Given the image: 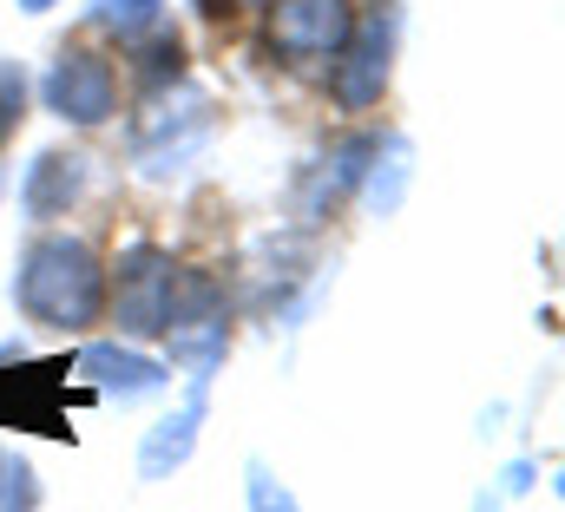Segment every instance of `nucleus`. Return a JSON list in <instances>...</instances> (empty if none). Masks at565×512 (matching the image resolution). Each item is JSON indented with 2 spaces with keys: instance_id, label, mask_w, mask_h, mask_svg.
<instances>
[{
  "instance_id": "3",
  "label": "nucleus",
  "mask_w": 565,
  "mask_h": 512,
  "mask_svg": "<svg viewBox=\"0 0 565 512\" xmlns=\"http://www.w3.org/2000/svg\"><path fill=\"white\" fill-rule=\"evenodd\" d=\"M395 40H402V7L395 0H375L369 13L349 20V40L335 46V106L342 113H369L382 93H388V73H395Z\"/></svg>"
},
{
  "instance_id": "15",
  "label": "nucleus",
  "mask_w": 565,
  "mask_h": 512,
  "mask_svg": "<svg viewBox=\"0 0 565 512\" xmlns=\"http://www.w3.org/2000/svg\"><path fill=\"white\" fill-rule=\"evenodd\" d=\"M20 99H26V73L0 66V138H13V126H20Z\"/></svg>"
},
{
  "instance_id": "18",
  "label": "nucleus",
  "mask_w": 565,
  "mask_h": 512,
  "mask_svg": "<svg viewBox=\"0 0 565 512\" xmlns=\"http://www.w3.org/2000/svg\"><path fill=\"white\" fill-rule=\"evenodd\" d=\"M20 7H26V13H46V7H60V0H20Z\"/></svg>"
},
{
  "instance_id": "10",
  "label": "nucleus",
  "mask_w": 565,
  "mask_h": 512,
  "mask_svg": "<svg viewBox=\"0 0 565 512\" xmlns=\"http://www.w3.org/2000/svg\"><path fill=\"white\" fill-rule=\"evenodd\" d=\"M86 158L79 151H40L33 164H26V178H20V211L33 217V224H53V217H66L79 198H86Z\"/></svg>"
},
{
  "instance_id": "7",
  "label": "nucleus",
  "mask_w": 565,
  "mask_h": 512,
  "mask_svg": "<svg viewBox=\"0 0 565 512\" xmlns=\"http://www.w3.org/2000/svg\"><path fill=\"white\" fill-rule=\"evenodd\" d=\"M204 407H211V375H191V394L178 414H164L151 434L139 440V480H171L191 454H198V427H204Z\"/></svg>"
},
{
  "instance_id": "2",
  "label": "nucleus",
  "mask_w": 565,
  "mask_h": 512,
  "mask_svg": "<svg viewBox=\"0 0 565 512\" xmlns=\"http://www.w3.org/2000/svg\"><path fill=\"white\" fill-rule=\"evenodd\" d=\"M211 131H217V113H211V93L198 86H158L151 106L132 119V164H139L151 184L191 171L204 151H211Z\"/></svg>"
},
{
  "instance_id": "12",
  "label": "nucleus",
  "mask_w": 565,
  "mask_h": 512,
  "mask_svg": "<svg viewBox=\"0 0 565 512\" xmlns=\"http://www.w3.org/2000/svg\"><path fill=\"white\" fill-rule=\"evenodd\" d=\"M158 13H164V0H93V20L119 40H145L158 26Z\"/></svg>"
},
{
  "instance_id": "8",
  "label": "nucleus",
  "mask_w": 565,
  "mask_h": 512,
  "mask_svg": "<svg viewBox=\"0 0 565 512\" xmlns=\"http://www.w3.org/2000/svg\"><path fill=\"white\" fill-rule=\"evenodd\" d=\"M375 145H382V138H369V131H362V138H342L329 158H316V171H309V178H302V191H296V217H302V224H322L329 211H342V198L362 184V171H369Z\"/></svg>"
},
{
  "instance_id": "5",
  "label": "nucleus",
  "mask_w": 565,
  "mask_h": 512,
  "mask_svg": "<svg viewBox=\"0 0 565 512\" xmlns=\"http://www.w3.org/2000/svg\"><path fill=\"white\" fill-rule=\"evenodd\" d=\"M40 99H46V113H60L66 126H106V119L119 113V73H113V60H99L93 46H66V53L46 66Z\"/></svg>"
},
{
  "instance_id": "19",
  "label": "nucleus",
  "mask_w": 565,
  "mask_h": 512,
  "mask_svg": "<svg viewBox=\"0 0 565 512\" xmlns=\"http://www.w3.org/2000/svg\"><path fill=\"white\" fill-rule=\"evenodd\" d=\"M231 7H270V0H231Z\"/></svg>"
},
{
  "instance_id": "9",
  "label": "nucleus",
  "mask_w": 565,
  "mask_h": 512,
  "mask_svg": "<svg viewBox=\"0 0 565 512\" xmlns=\"http://www.w3.org/2000/svg\"><path fill=\"white\" fill-rule=\"evenodd\" d=\"M73 375L86 387H99V394H113V401H145V394H158V387L171 382L164 362H151L139 349H126V342H93V349H79Z\"/></svg>"
},
{
  "instance_id": "6",
  "label": "nucleus",
  "mask_w": 565,
  "mask_h": 512,
  "mask_svg": "<svg viewBox=\"0 0 565 512\" xmlns=\"http://www.w3.org/2000/svg\"><path fill=\"white\" fill-rule=\"evenodd\" d=\"M355 7L349 0H270V46L282 60H335V46L349 40Z\"/></svg>"
},
{
  "instance_id": "13",
  "label": "nucleus",
  "mask_w": 565,
  "mask_h": 512,
  "mask_svg": "<svg viewBox=\"0 0 565 512\" xmlns=\"http://www.w3.org/2000/svg\"><path fill=\"white\" fill-rule=\"evenodd\" d=\"M139 79L145 86L184 79V40H178V33H158V26H151V40L139 46Z\"/></svg>"
},
{
  "instance_id": "17",
  "label": "nucleus",
  "mask_w": 565,
  "mask_h": 512,
  "mask_svg": "<svg viewBox=\"0 0 565 512\" xmlns=\"http://www.w3.org/2000/svg\"><path fill=\"white\" fill-rule=\"evenodd\" d=\"M7 487H13V460L0 454V500H7Z\"/></svg>"
},
{
  "instance_id": "4",
  "label": "nucleus",
  "mask_w": 565,
  "mask_h": 512,
  "mask_svg": "<svg viewBox=\"0 0 565 512\" xmlns=\"http://www.w3.org/2000/svg\"><path fill=\"white\" fill-rule=\"evenodd\" d=\"M171 289H178V263L158 244H126L113 263V316L126 335H164L171 329Z\"/></svg>"
},
{
  "instance_id": "11",
  "label": "nucleus",
  "mask_w": 565,
  "mask_h": 512,
  "mask_svg": "<svg viewBox=\"0 0 565 512\" xmlns=\"http://www.w3.org/2000/svg\"><path fill=\"white\" fill-rule=\"evenodd\" d=\"M375 151H388V171L369 158V171H362V184H369V211H395L402 204V191H408V138H382Z\"/></svg>"
},
{
  "instance_id": "14",
  "label": "nucleus",
  "mask_w": 565,
  "mask_h": 512,
  "mask_svg": "<svg viewBox=\"0 0 565 512\" xmlns=\"http://www.w3.org/2000/svg\"><path fill=\"white\" fill-rule=\"evenodd\" d=\"M244 493H250V512H296V493L282 487L264 460H250V487Z\"/></svg>"
},
{
  "instance_id": "16",
  "label": "nucleus",
  "mask_w": 565,
  "mask_h": 512,
  "mask_svg": "<svg viewBox=\"0 0 565 512\" xmlns=\"http://www.w3.org/2000/svg\"><path fill=\"white\" fill-rule=\"evenodd\" d=\"M198 13H204V20H224V13H231V0H198Z\"/></svg>"
},
{
  "instance_id": "1",
  "label": "nucleus",
  "mask_w": 565,
  "mask_h": 512,
  "mask_svg": "<svg viewBox=\"0 0 565 512\" xmlns=\"http://www.w3.org/2000/svg\"><path fill=\"white\" fill-rule=\"evenodd\" d=\"M13 302L26 322L40 329H60V335H79L99 322L106 309V269L86 237H40L26 244L20 269H13Z\"/></svg>"
}]
</instances>
